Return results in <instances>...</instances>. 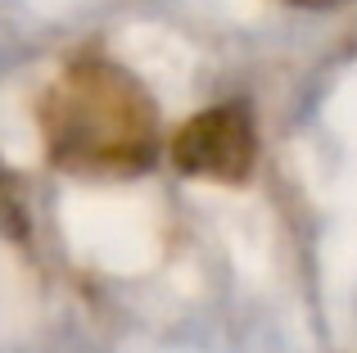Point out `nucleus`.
Instances as JSON below:
<instances>
[{"label": "nucleus", "mask_w": 357, "mask_h": 353, "mask_svg": "<svg viewBox=\"0 0 357 353\" xmlns=\"http://www.w3.org/2000/svg\"><path fill=\"white\" fill-rule=\"evenodd\" d=\"M41 141L54 168L77 176H140L158 159V105L114 59L68 63L41 100Z\"/></svg>", "instance_id": "nucleus-1"}, {"label": "nucleus", "mask_w": 357, "mask_h": 353, "mask_svg": "<svg viewBox=\"0 0 357 353\" xmlns=\"http://www.w3.org/2000/svg\"><path fill=\"white\" fill-rule=\"evenodd\" d=\"M167 150L181 176L240 186L258 163V127H253L249 105H213L176 127Z\"/></svg>", "instance_id": "nucleus-2"}, {"label": "nucleus", "mask_w": 357, "mask_h": 353, "mask_svg": "<svg viewBox=\"0 0 357 353\" xmlns=\"http://www.w3.org/2000/svg\"><path fill=\"white\" fill-rule=\"evenodd\" d=\"M289 5H303V9H335V5H349V0H289Z\"/></svg>", "instance_id": "nucleus-3"}]
</instances>
